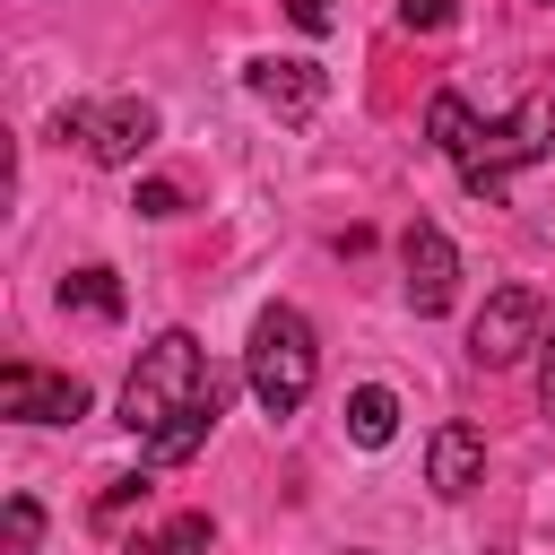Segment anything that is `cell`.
<instances>
[{
  "label": "cell",
  "instance_id": "6da1fadb",
  "mask_svg": "<svg viewBox=\"0 0 555 555\" xmlns=\"http://www.w3.org/2000/svg\"><path fill=\"white\" fill-rule=\"evenodd\" d=\"M425 139H434V147L460 165V182H468V191L494 208V199L512 191V173H520V165H538V156L555 147V87L520 95L503 121H477V113H468V104L442 87V95L425 104Z\"/></svg>",
  "mask_w": 555,
  "mask_h": 555
},
{
  "label": "cell",
  "instance_id": "7a4b0ae2",
  "mask_svg": "<svg viewBox=\"0 0 555 555\" xmlns=\"http://www.w3.org/2000/svg\"><path fill=\"white\" fill-rule=\"evenodd\" d=\"M217 382V364H208V347L191 338V330H156L147 347H139V364H130V382H121V425L147 442V434H165L199 390Z\"/></svg>",
  "mask_w": 555,
  "mask_h": 555
},
{
  "label": "cell",
  "instance_id": "3957f363",
  "mask_svg": "<svg viewBox=\"0 0 555 555\" xmlns=\"http://www.w3.org/2000/svg\"><path fill=\"white\" fill-rule=\"evenodd\" d=\"M243 382H251V399H260L269 416H295V408L312 399V382H321V338H312V321H304L295 304H269V312L251 321Z\"/></svg>",
  "mask_w": 555,
  "mask_h": 555
},
{
  "label": "cell",
  "instance_id": "277c9868",
  "mask_svg": "<svg viewBox=\"0 0 555 555\" xmlns=\"http://www.w3.org/2000/svg\"><path fill=\"white\" fill-rule=\"evenodd\" d=\"M61 139H78L95 165H139L156 147V104L147 95H104V104H61L52 121Z\"/></svg>",
  "mask_w": 555,
  "mask_h": 555
},
{
  "label": "cell",
  "instance_id": "5b68a950",
  "mask_svg": "<svg viewBox=\"0 0 555 555\" xmlns=\"http://www.w3.org/2000/svg\"><path fill=\"white\" fill-rule=\"evenodd\" d=\"M529 347H546V304H538V286H494V295L477 304V321H468V356L494 373V364H520Z\"/></svg>",
  "mask_w": 555,
  "mask_h": 555
},
{
  "label": "cell",
  "instance_id": "8992f818",
  "mask_svg": "<svg viewBox=\"0 0 555 555\" xmlns=\"http://www.w3.org/2000/svg\"><path fill=\"white\" fill-rule=\"evenodd\" d=\"M0 416H17V425H78L87 416V382L78 373H43V364H9L0 373Z\"/></svg>",
  "mask_w": 555,
  "mask_h": 555
},
{
  "label": "cell",
  "instance_id": "52a82bcc",
  "mask_svg": "<svg viewBox=\"0 0 555 555\" xmlns=\"http://www.w3.org/2000/svg\"><path fill=\"white\" fill-rule=\"evenodd\" d=\"M399 269H408V304H416V312H451V295H460V251H451V234H442L434 217H416V225L399 234Z\"/></svg>",
  "mask_w": 555,
  "mask_h": 555
},
{
  "label": "cell",
  "instance_id": "ba28073f",
  "mask_svg": "<svg viewBox=\"0 0 555 555\" xmlns=\"http://www.w3.org/2000/svg\"><path fill=\"white\" fill-rule=\"evenodd\" d=\"M425 486H434L442 503L477 494V486H486V434H477V425H434V442H425Z\"/></svg>",
  "mask_w": 555,
  "mask_h": 555
},
{
  "label": "cell",
  "instance_id": "9c48e42d",
  "mask_svg": "<svg viewBox=\"0 0 555 555\" xmlns=\"http://www.w3.org/2000/svg\"><path fill=\"white\" fill-rule=\"evenodd\" d=\"M243 87H251L278 121H312V113H321V95H330V78H321L312 61H251V69H243Z\"/></svg>",
  "mask_w": 555,
  "mask_h": 555
},
{
  "label": "cell",
  "instance_id": "30bf717a",
  "mask_svg": "<svg viewBox=\"0 0 555 555\" xmlns=\"http://www.w3.org/2000/svg\"><path fill=\"white\" fill-rule=\"evenodd\" d=\"M217 416H225V373H217V382H208V390H199V399H191L165 434H147V468H182V460L217 434Z\"/></svg>",
  "mask_w": 555,
  "mask_h": 555
},
{
  "label": "cell",
  "instance_id": "8fae6325",
  "mask_svg": "<svg viewBox=\"0 0 555 555\" xmlns=\"http://www.w3.org/2000/svg\"><path fill=\"white\" fill-rule=\"evenodd\" d=\"M347 434H356L364 451H382V442L399 434V390H390V382H364V390H347Z\"/></svg>",
  "mask_w": 555,
  "mask_h": 555
},
{
  "label": "cell",
  "instance_id": "7c38bea8",
  "mask_svg": "<svg viewBox=\"0 0 555 555\" xmlns=\"http://www.w3.org/2000/svg\"><path fill=\"white\" fill-rule=\"evenodd\" d=\"M61 304H69V312H87V321H121V278H113L104 260H87V269H69V278H61Z\"/></svg>",
  "mask_w": 555,
  "mask_h": 555
},
{
  "label": "cell",
  "instance_id": "4fadbf2b",
  "mask_svg": "<svg viewBox=\"0 0 555 555\" xmlns=\"http://www.w3.org/2000/svg\"><path fill=\"white\" fill-rule=\"evenodd\" d=\"M208 538H217V529H208V512H173L165 529H139L121 555H208Z\"/></svg>",
  "mask_w": 555,
  "mask_h": 555
},
{
  "label": "cell",
  "instance_id": "5bb4252c",
  "mask_svg": "<svg viewBox=\"0 0 555 555\" xmlns=\"http://www.w3.org/2000/svg\"><path fill=\"white\" fill-rule=\"evenodd\" d=\"M43 546V503L35 494H9V512H0V555H35Z\"/></svg>",
  "mask_w": 555,
  "mask_h": 555
},
{
  "label": "cell",
  "instance_id": "9a60e30c",
  "mask_svg": "<svg viewBox=\"0 0 555 555\" xmlns=\"http://www.w3.org/2000/svg\"><path fill=\"white\" fill-rule=\"evenodd\" d=\"M147 494H156V486H147V477H113V486H104V494H95V520H104V529H113V520H121V512H130V503H147Z\"/></svg>",
  "mask_w": 555,
  "mask_h": 555
},
{
  "label": "cell",
  "instance_id": "2e32d148",
  "mask_svg": "<svg viewBox=\"0 0 555 555\" xmlns=\"http://www.w3.org/2000/svg\"><path fill=\"white\" fill-rule=\"evenodd\" d=\"M460 17V0H399V26H416V35H442Z\"/></svg>",
  "mask_w": 555,
  "mask_h": 555
},
{
  "label": "cell",
  "instance_id": "e0dca14e",
  "mask_svg": "<svg viewBox=\"0 0 555 555\" xmlns=\"http://www.w3.org/2000/svg\"><path fill=\"white\" fill-rule=\"evenodd\" d=\"M286 17H295L304 35H330V26H338V0H286Z\"/></svg>",
  "mask_w": 555,
  "mask_h": 555
},
{
  "label": "cell",
  "instance_id": "ac0fdd59",
  "mask_svg": "<svg viewBox=\"0 0 555 555\" xmlns=\"http://www.w3.org/2000/svg\"><path fill=\"white\" fill-rule=\"evenodd\" d=\"M139 217H182V191L173 182H139Z\"/></svg>",
  "mask_w": 555,
  "mask_h": 555
},
{
  "label": "cell",
  "instance_id": "d6986e66",
  "mask_svg": "<svg viewBox=\"0 0 555 555\" xmlns=\"http://www.w3.org/2000/svg\"><path fill=\"white\" fill-rule=\"evenodd\" d=\"M538 408H546V416H555V338H546V347H538Z\"/></svg>",
  "mask_w": 555,
  "mask_h": 555
}]
</instances>
